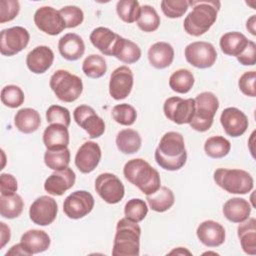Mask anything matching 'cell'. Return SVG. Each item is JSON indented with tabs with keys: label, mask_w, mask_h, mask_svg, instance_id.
<instances>
[{
	"label": "cell",
	"mask_w": 256,
	"mask_h": 256,
	"mask_svg": "<svg viewBox=\"0 0 256 256\" xmlns=\"http://www.w3.org/2000/svg\"><path fill=\"white\" fill-rule=\"evenodd\" d=\"M255 24H256V15H252L246 22V28L247 30L252 34L256 35V29H255Z\"/></svg>",
	"instance_id": "obj_53"
},
{
	"label": "cell",
	"mask_w": 256,
	"mask_h": 256,
	"mask_svg": "<svg viewBox=\"0 0 256 256\" xmlns=\"http://www.w3.org/2000/svg\"><path fill=\"white\" fill-rule=\"evenodd\" d=\"M140 236L141 228L136 222L126 217L120 219L116 226L112 255L138 256L140 254Z\"/></svg>",
	"instance_id": "obj_4"
},
{
	"label": "cell",
	"mask_w": 256,
	"mask_h": 256,
	"mask_svg": "<svg viewBox=\"0 0 256 256\" xmlns=\"http://www.w3.org/2000/svg\"><path fill=\"white\" fill-rule=\"evenodd\" d=\"M49 85L56 97L63 102H73L83 91V82L80 77L67 70H56L50 77Z\"/></svg>",
	"instance_id": "obj_6"
},
{
	"label": "cell",
	"mask_w": 256,
	"mask_h": 256,
	"mask_svg": "<svg viewBox=\"0 0 256 256\" xmlns=\"http://www.w3.org/2000/svg\"><path fill=\"white\" fill-rule=\"evenodd\" d=\"M148 206L144 200L140 198H132L128 200L124 207V215L127 219L139 223L146 217Z\"/></svg>",
	"instance_id": "obj_41"
},
{
	"label": "cell",
	"mask_w": 256,
	"mask_h": 256,
	"mask_svg": "<svg viewBox=\"0 0 256 256\" xmlns=\"http://www.w3.org/2000/svg\"><path fill=\"white\" fill-rule=\"evenodd\" d=\"M20 240L30 255L46 251L51 243L49 235L45 231L38 229H31L24 232Z\"/></svg>",
	"instance_id": "obj_27"
},
{
	"label": "cell",
	"mask_w": 256,
	"mask_h": 256,
	"mask_svg": "<svg viewBox=\"0 0 256 256\" xmlns=\"http://www.w3.org/2000/svg\"><path fill=\"white\" fill-rule=\"evenodd\" d=\"M231 149V143L223 136L217 135L208 138L204 144L205 153L214 159L225 157Z\"/></svg>",
	"instance_id": "obj_35"
},
{
	"label": "cell",
	"mask_w": 256,
	"mask_h": 256,
	"mask_svg": "<svg viewBox=\"0 0 256 256\" xmlns=\"http://www.w3.org/2000/svg\"><path fill=\"white\" fill-rule=\"evenodd\" d=\"M137 25L144 32L156 31L160 25V17L155 8L150 5L141 6Z\"/></svg>",
	"instance_id": "obj_37"
},
{
	"label": "cell",
	"mask_w": 256,
	"mask_h": 256,
	"mask_svg": "<svg viewBox=\"0 0 256 256\" xmlns=\"http://www.w3.org/2000/svg\"><path fill=\"white\" fill-rule=\"evenodd\" d=\"M76 180L75 172L67 167L63 170L53 172L45 180L44 189L45 191L53 196H60L65 193L68 189L72 188Z\"/></svg>",
	"instance_id": "obj_20"
},
{
	"label": "cell",
	"mask_w": 256,
	"mask_h": 256,
	"mask_svg": "<svg viewBox=\"0 0 256 256\" xmlns=\"http://www.w3.org/2000/svg\"><path fill=\"white\" fill-rule=\"evenodd\" d=\"M215 183L231 194H247L254 187V180L250 173L242 169L218 168L214 171Z\"/></svg>",
	"instance_id": "obj_5"
},
{
	"label": "cell",
	"mask_w": 256,
	"mask_h": 256,
	"mask_svg": "<svg viewBox=\"0 0 256 256\" xmlns=\"http://www.w3.org/2000/svg\"><path fill=\"white\" fill-rule=\"evenodd\" d=\"M169 254H181V255H183V254H188V255H191V252L188 251V250H186V249H184L183 247H178V248L174 249L173 251H171Z\"/></svg>",
	"instance_id": "obj_54"
},
{
	"label": "cell",
	"mask_w": 256,
	"mask_h": 256,
	"mask_svg": "<svg viewBox=\"0 0 256 256\" xmlns=\"http://www.w3.org/2000/svg\"><path fill=\"white\" fill-rule=\"evenodd\" d=\"M248 41L249 40L244 34L237 31H232L223 34L220 38L219 44L224 54L237 57L246 48Z\"/></svg>",
	"instance_id": "obj_30"
},
{
	"label": "cell",
	"mask_w": 256,
	"mask_h": 256,
	"mask_svg": "<svg viewBox=\"0 0 256 256\" xmlns=\"http://www.w3.org/2000/svg\"><path fill=\"white\" fill-rule=\"evenodd\" d=\"M133 72L128 66L116 68L110 75L109 94L115 100L125 99L133 87Z\"/></svg>",
	"instance_id": "obj_16"
},
{
	"label": "cell",
	"mask_w": 256,
	"mask_h": 256,
	"mask_svg": "<svg viewBox=\"0 0 256 256\" xmlns=\"http://www.w3.org/2000/svg\"><path fill=\"white\" fill-rule=\"evenodd\" d=\"M73 117L78 126L84 129L90 138H98L105 132L104 120L88 105H79L73 111Z\"/></svg>",
	"instance_id": "obj_13"
},
{
	"label": "cell",
	"mask_w": 256,
	"mask_h": 256,
	"mask_svg": "<svg viewBox=\"0 0 256 256\" xmlns=\"http://www.w3.org/2000/svg\"><path fill=\"white\" fill-rule=\"evenodd\" d=\"M255 80H256L255 71H247L243 73L238 81V86L240 91L246 96L255 97L256 96Z\"/></svg>",
	"instance_id": "obj_48"
},
{
	"label": "cell",
	"mask_w": 256,
	"mask_h": 256,
	"mask_svg": "<svg viewBox=\"0 0 256 256\" xmlns=\"http://www.w3.org/2000/svg\"><path fill=\"white\" fill-rule=\"evenodd\" d=\"M58 50L61 56L69 61L80 59L85 52L83 39L75 33H67L59 39Z\"/></svg>",
	"instance_id": "obj_23"
},
{
	"label": "cell",
	"mask_w": 256,
	"mask_h": 256,
	"mask_svg": "<svg viewBox=\"0 0 256 256\" xmlns=\"http://www.w3.org/2000/svg\"><path fill=\"white\" fill-rule=\"evenodd\" d=\"M199 241L207 247H218L225 241V228L218 222L206 220L196 230Z\"/></svg>",
	"instance_id": "obj_21"
},
{
	"label": "cell",
	"mask_w": 256,
	"mask_h": 256,
	"mask_svg": "<svg viewBox=\"0 0 256 256\" xmlns=\"http://www.w3.org/2000/svg\"><path fill=\"white\" fill-rule=\"evenodd\" d=\"M89 39L93 46L102 54L115 57L123 37L116 34L109 28L97 27L91 32Z\"/></svg>",
	"instance_id": "obj_17"
},
{
	"label": "cell",
	"mask_w": 256,
	"mask_h": 256,
	"mask_svg": "<svg viewBox=\"0 0 256 256\" xmlns=\"http://www.w3.org/2000/svg\"><path fill=\"white\" fill-rule=\"evenodd\" d=\"M251 210L252 207L246 199L234 197L224 203L222 211L225 218L230 222L241 223L249 218Z\"/></svg>",
	"instance_id": "obj_25"
},
{
	"label": "cell",
	"mask_w": 256,
	"mask_h": 256,
	"mask_svg": "<svg viewBox=\"0 0 256 256\" xmlns=\"http://www.w3.org/2000/svg\"><path fill=\"white\" fill-rule=\"evenodd\" d=\"M195 111L189 125L198 132L209 130L213 124L214 116L219 108V100L212 92H202L196 96Z\"/></svg>",
	"instance_id": "obj_7"
},
{
	"label": "cell",
	"mask_w": 256,
	"mask_h": 256,
	"mask_svg": "<svg viewBox=\"0 0 256 256\" xmlns=\"http://www.w3.org/2000/svg\"><path fill=\"white\" fill-rule=\"evenodd\" d=\"M146 200L153 211L161 213L167 211L173 206L175 197L171 189L166 186H160L156 192L146 195Z\"/></svg>",
	"instance_id": "obj_32"
},
{
	"label": "cell",
	"mask_w": 256,
	"mask_h": 256,
	"mask_svg": "<svg viewBox=\"0 0 256 256\" xmlns=\"http://www.w3.org/2000/svg\"><path fill=\"white\" fill-rule=\"evenodd\" d=\"M59 12L65 22L66 28H75L79 26L84 20L83 11L77 6L69 5L62 7Z\"/></svg>",
	"instance_id": "obj_46"
},
{
	"label": "cell",
	"mask_w": 256,
	"mask_h": 256,
	"mask_svg": "<svg viewBox=\"0 0 256 256\" xmlns=\"http://www.w3.org/2000/svg\"><path fill=\"white\" fill-rule=\"evenodd\" d=\"M58 206L56 200L50 196H40L34 200L29 208L31 221L40 226L50 225L57 216Z\"/></svg>",
	"instance_id": "obj_15"
},
{
	"label": "cell",
	"mask_w": 256,
	"mask_h": 256,
	"mask_svg": "<svg viewBox=\"0 0 256 256\" xmlns=\"http://www.w3.org/2000/svg\"><path fill=\"white\" fill-rule=\"evenodd\" d=\"M95 190L108 204L120 202L125 194V188L121 180L112 173H101L95 180Z\"/></svg>",
	"instance_id": "obj_11"
},
{
	"label": "cell",
	"mask_w": 256,
	"mask_h": 256,
	"mask_svg": "<svg viewBox=\"0 0 256 256\" xmlns=\"http://www.w3.org/2000/svg\"><path fill=\"white\" fill-rule=\"evenodd\" d=\"M115 57L123 63L132 64L141 58V49L136 43L123 38Z\"/></svg>",
	"instance_id": "obj_40"
},
{
	"label": "cell",
	"mask_w": 256,
	"mask_h": 256,
	"mask_svg": "<svg viewBox=\"0 0 256 256\" xmlns=\"http://www.w3.org/2000/svg\"><path fill=\"white\" fill-rule=\"evenodd\" d=\"M0 188L2 195L13 194L17 191V180L12 174L2 173L0 175Z\"/></svg>",
	"instance_id": "obj_50"
},
{
	"label": "cell",
	"mask_w": 256,
	"mask_h": 256,
	"mask_svg": "<svg viewBox=\"0 0 256 256\" xmlns=\"http://www.w3.org/2000/svg\"><path fill=\"white\" fill-rule=\"evenodd\" d=\"M101 148L93 141H87L82 144L75 155V165L82 173L92 172L101 160Z\"/></svg>",
	"instance_id": "obj_19"
},
{
	"label": "cell",
	"mask_w": 256,
	"mask_h": 256,
	"mask_svg": "<svg viewBox=\"0 0 256 256\" xmlns=\"http://www.w3.org/2000/svg\"><path fill=\"white\" fill-rule=\"evenodd\" d=\"M189 1L187 0H163L161 10L168 18H179L188 10Z\"/></svg>",
	"instance_id": "obj_44"
},
{
	"label": "cell",
	"mask_w": 256,
	"mask_h": 256,
	"mask_svg": "<svg viewBox=\"0 0 256 256\" xmlns=\"http://www.w3.org/2000/svg\"><path fill=\"white\" fill-rule=\"evenodd\" d=\"M94 207V198L85 190H77L69 194L63 203V211L70 219H80L88 215Z\"/></svg>",
	"instance_id": "obj_12"
},
{
	"label": "cell",
	"mask_w": 256,
	"mask_h": 256,
	"mask_svg": "<svg viewBox=\"0 0 256 256\" xmlns=\"http://www.w3.org/2000/svg\"><path fill=\"white\" fill-rule=\"evenodd\" d=\"M236 58H237L238 62L244 66L255 65V63H256V44L253 41L249 40L246 48Z\"/></svg>",
	"instance_id": "obj_49"
},
{
	"label": "cell",
	"mask_w": 256,
	"mask_h": 256,
	"mask_svg": "<svg viewBox=\"0 0 256 256\" xmlns=\"http://www.w3.org/2000/svg\"><path fill=\"white\" fill-rule=\"evenodd\" d=\"M238 238L242 250L249 255L256 254V219L248 218L237 228Z\"/></svg>",
	"instance_id": "obj_28"
},
{
	"label": "cell",
	"mask_w": 256,
	"mask_h": 256,
	"mask_svg": "<svg viewBox=\"0 0 256 256\" xmlns=\"http://www.w3.org/2000/svg\"><path fill=\"white\" fill-rule=\"evenodd\" d=\"M43 143L47 150H62L68 147L69 132L66 126L50 124L43 132Z\"/></svg>",
	"instance_id": "obj_24"
},
{
	"label": "cell",
	"mask_w": 256,
	"mask_h": 256,
	"mask_svg": "<svg viewBox=\"0 0 256 256\" xmlns=\"http://www.w3.org/2000/svg\"><path fill=\"white\" fill-rule=\"evenodd\" d=\"M45 165L54 170H63L70 163V150L68 148L62 150H47L44 154Z\"/></svg>",
	"instance_id": "obj_38"
},
{
	"label": "cell",
	"mask_w": 256,
	"mask_h": 256,
	"mask_svg": "<svg viewBox=\"0 0 256 256\" xmlns=\"http://www.w3.org/2000/svg\"><path fill=\"white\" fill-rule=\"evenodd\" d=\"M24 203L17 193L0 196V214L6 219H14L20 216L23 211Z\"/></svg>",
	"instance_id": "obj_33"
},
{
	"label": "cell",
	"mask_w": 256,
	"mask_h": 256,
	"mask_svg": "<svg viewBox=\"0 0 256 256\" xmlns=\"http://www.w3.org/2000/svg\"><path fill=\"white\" fill-rule=\"evenodd\" d=\"M16 128L25 134L35 132L41 125V117L37 110L32 108H22L17 111L14 117Z\"/></svg>",
	"instance_id": "obj_29"
},
{
	"label": "cell",
	"mask_w": 256,
	"mask_h": 256,
	"mask_svg": "<svg viewBox=\"0 0 256 256\" xmlns=\"http://www.w3.org/2000/svg\"><path fill=\"white\" fill-rule=\"evenodd\" d=\"M163 111L168 120L182 125L189 124L194 116L195 100L183 99L178 96L169 97L163 104Z\"/></svg>",
	"instance_id": "obj_8"
},
{
	"label": "cell",
	"mask_w": 256,
	"mask_h": 256,
	"mask_svg": "<svg viewBox=\"0 0 256 256\" xmlns=\"http://www.w3.org/2000/svg\"><path fill=\"white\" fill-rule=\"evenodd\" d=\"M220 123L225 133L231 137L243 135L249 125L247 116L236 107L225 108L221 113Z\"/></svg>",
	"instance_id": "obj_18"
},
{
	"label": "cell",
	"mask_w": 256,
	"mask_h": 256,
	"mask_svg": "<svg viewBox=\"0 0 256 256\" xmlns=\"http://www.w3.org/2000/svg\"><path fill=\"white\" fill-rule=\"evenodd\" d=\"M189 6L192 7V11L184 19V30L189 35L200 36L215 23L221 3L216 0H191Z\"/></svg>",
	"instance_id": "obj_2"
},
{
	"label": "cell",
	"mask_w": 256,
	"mask_h": 256,
	"mask_svg": "<svg viewBox=\"0 0 256 256\" xmlns=\"http://www.w3.org/2000/svg\"><path fill=\"white\" fill-rule=\"evenodd\" d=\"M82 71L89 78H100L107 71V64L103 56L91 54L82 63Z\"/></svg>",
	"instance_id": "obj_36"
},
{
	"label": "cell",
	"mask_w": 256,
	"mask_h": 256,
	"mask_svg": "<svg viewBox=\"0 0 256 256\" xmlns=\"http://www.w3.org/2000/svg\"><path fill=\"white\" fill-rule=\"evenodd\" d=\"M0 231H1V236H0V248L2 249L9 241L11 237V232L9 226H7L4 222H0Z\"/></svg>",
	"instance_id": "obj_51"
},
{
	"label": "cell",
	"mask_w": 256,
	"mask_h": 256,
	"mask_svg": "<svg viewBox=\"0 0 256 256\" xmlns=\"http://www.w3.org/2000/svg\"><path fill=\"white\" fill-rule=\"evenodd\" d=\"M156 163L168 171L181 169L187 160V152L182 134L170 131L165 133L154 153Z\"/></svg>",
	"instance_id": "obj_1"
},
{
	"label": "cell",
	"mask_w": 256,
	"mask_h": 256,
	"mask_svg": "<svg viewBox=\"0 0 256 256\" xmlns=\"http://www.w3.org/2000/svg\"><path fill=\"white\" fill-rule=\"evenodd\" d=\"M123 174L130 183L138 187L145 195L156 192L161 186L158 171L142 158H135L126 162Z\"/></svg>",
	"instance_id": "obj_3"
},
{
	"label": "cell",
	"mask_w": 256,
	"mask_h": 256,
	"mask_svg": "<svg viewBox=\"0 0 256 256\" xmlns=\"http://www.w3.org/2000/svg\"><path fill=\"white\" fill-rule=\"evenodd\" d=\"M34 23L39 30L48 35H58L65 28V22L59 11L51 6H42L34 13Z\"/></svg>",
	"instance_id": "obj_14"
},
{
	"label": "cell",
	"mask_w": 256,
	"mask_h": 256,
	"mask_svg": "<svg viewBox=\"0 0 256 256\" xmlns=\"http://www.w3.org/2000/svg\"><path fill=\"white\" fill-rule=\"evenodd\" d=\"M141 6L136 0H120L116 4V12L119 18L126 23H133L138 20Z\"/></svg>",
	"instance_id": "obj_39"
},
{
	"label": "cell",
	"mask_w": 256,
	"mask_h": 256,
	"mask_svg": "<svg viewBox=\"0 0 256 256\" xmlns=\"http://www.w3.org/2000/svg\"><path fill=\"white\" fill-rule=\"evenodd\" d=\"M46 119L50 124H61L66 127L71 123L69 110L60 105H51L46 111Z\"/></svg>",
	"instance_id": "obj_45"
},
{
	"label": "cell",
	"mask_w": 256,
	"mask_h": 256,
	"mask_svg": "<svg viewBox=\"0 0 256 256\" xmlns=\"http://www.w3.org/2000/svg\"><path fill=\"white\" fill-rule=\"evenodd\" d=\"M174 59V49L171 44L159 41L150 46L148 60L156 69H164L171 65Z\"/></svg>",
	"instance_id": "obj_26"
},
{
	"label": "cell",
	"mask_w": 256,
	"mask_h": 256,
	"mask_svg": "<svg viewBox=\"0 0 256 256\" xmlns=\"http://www.w3.org/2000/svg\"><path fill=\"white\" fill-rule=\"evenodd\" d=\"M112 117L113 119L124 126H130L134 124L137 118V112L135 108L127 103H122L115 105L112 109Z\"/></svg>",
	"instance_id": "obj_42"
},
{
	"label": "cell",
	"mask_w": 256,
	"mask_h": 256,
	"mask_svg": "<svg viewBox=\"0 0 256 256\" xmlns=\"http://www.w3.org/2000/svg\"><path fill=\"white\" fill-rule=\"evenodd\" d=\"M194 75L188 69H178L173 72L169 78L170 88L180 94L188 93L194 85Z\"/></svg>",
	"instance_id": "obj_34"
},
{
	"label": "cell",
	"mask_w": 256,
	"mask_h": 256,
	"mask_svg": "<svg viewBox=\"0 0 256 256\" xmlns=\"http://www.w3.org/2000/svg\"><path fill=\"white\" fill-rule=\"evenodd\" d=\"M20 11V4L17 0L0 1V23L13 20Z\"/></svg>",
	"instance_id": "obj_47"
},
{
	"label": "cell",
	"mask_w": 256,
	"mask_h": 256,
	"mask_svg": "<svg viewBox=\"0 0 256 256\" xmlns=\"http://www.w3.org/2000/svg\"><path fill=\"white\" fill-rule=\"evenodd\" d=\"M142 140L140 134L133 129L127 128L118 132L116 145L120 152L124 154H134L141 148Z\"/></svg>",
	"instance_id": "obj_31"
},
{
	"label": "cell",
	"mask_w": 256,
	"mask_h": 256,
	"mask_svg": "<svg viewBox=\"0 0 256 256\" xmlns=\"http://www.w3.org/2000/svg\"><path fill=\"white\" fill-rule=\"evenodd\" d=\"M6 256L8 255H25V256H31L28 250L25 248V246L20 242L18 244L13 245L5 254Z\"/></svg>",
	"instance_id": "obj_52"
},
{
	"label": "cell",
	"mask_w": 256,
	"mask_h": 256,
	"mask_svg": "<svg viewBox=\"0 0 256 256\" xmlns=\"http://www.w3.org/2000/svg\"><path fill=\"white\" fill-rule=\"evenodd\" d=\"M54 53L48 46L40 45L32 49L26 57L28 69L35 74L45 73L53 64Z\"/></svg>",
	"instance_id": "obj_22"
},
{
	"label": "cell",
	"mask_w": 256,
	"mask_h": 256,
	"mask_svg": "<svg viewBox=\"0 0 256 256\" xmlns=\"http://www.w3.org/2000/svg\"><path fill=\"white\" fill-rule=\"evenodd\" d=\"M186 61L192 66L205 69L213 66L217 59L215 47L205 41H196L188 44L184 51Z\"/></svg>",
	"instance_id": "obj_9"
},
{
	"label": "cell",
	"mask_w": 256,
	"mask_h": 256,
	"mask_svg": "<svg viewBox=\"0 0 256 256\" xmlns=\"http://www.w3.org/2000/svg\"><path fill=\"white\" fill-rule=\"evenodd\" d=\"M30 34L27 29L21 26H14L3 29L0 34V52L3 56H13L29 43Z\"/></svg>",
	"instance_id": "obj_10"
},
{
	"label": "cell",
	"mask_w": 256,
	"mask_h": 256,
	"mask_svg": "<svg viewBox=\"0 0 256 256\" xmlns=\"http://www.w3.org/2000/svg\"><path fill=\"white\" fill-rule=\"evenodd\" d=\"M24 99V92L17 85H7L1 90V101L6 107L17 108L23 104Z\"/></svg>",
	"instance_id": "obj_43"
}]
</instances>
